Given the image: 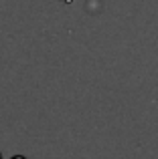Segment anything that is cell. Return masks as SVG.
<instances>
[{
  "label": "cell",
  "instance_id": "obj_1",
  "mask_svg": "<svg viewBox=\"0 0 158 159\" xmlns=\"http://www.w3.org/2000/svg\"><path fill=\"white\" fill-rule=\"evenodd\" d=\"M12 159H27V157H24V155H14Z\"/></svg>",
  "mask_w": 158,
  "mask_h": 159
},
{
  "label": "cell",
  "instance_id": "obj_2",
  "mask_svg": "<svg viewBox=\"0 0 158 159\" xmlns=\"http://www.w3.org/2000/svg\"><path fill=\"white\" fill-rule=\"evenodd\" d=\"M65 2H67V4H69V2H73V0H65Z\"/></svg>",
  "mask_w": 158,
  "mask_h": 159
},
{
  "label": "cell",
  "instance_id": "obj_3",
  "mask_svg": "<svg viewBox=\"0 0 158 159\" xmlns=\"http://www.w3.org/2000/svg\"><path fill=\"white\" fill-rule=\"evenodd\" d=\"M0 159H2V155H0Z\"/></svg>",
  "mask_w": 158,
  "mask_h": 159
}]
</instances>
